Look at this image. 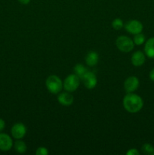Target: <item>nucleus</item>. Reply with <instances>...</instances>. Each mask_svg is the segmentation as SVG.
<instances>
[{
  "label": "nucleus",
  "mask_w": 154,
  "mask_h": 155,
  "mask_svg": "<svg viewBox=\"0 0 154 155\" xmlns=\"http://www.w3.org/2000/svg\"><path fill=\"white\" fill-rule=\"evenodd\" d=\"M18 2L22 5H27L30 2V0H18Z\"/></svg>",
  "instance_id": "obj_23"
},
{
  "label": "nucleus",
  "mask_w": 154,
  "mask_h": 155,
  "mask_svg": "<svg viewBox=\"0 0 154 155\" xmlns=\"http://www.w3.org/2000/svg\"><path fill=\"white\" fill-rule=\"evenodd\" d=\"M112 27L114 30H120L121 29L124 27L123 21L120 18H116L112 21Z\"/></svg>",
  "instance_id": "obj_18"
},
{
  "label": "nucleus",
  "mask_w": 154,
  "mask_h": 155,
  "mask_svg": "<svg viewBox=\"0 0 154 155\" xmlns=\"http://www.w3.org/2000/svg\"><path fill=\"white\" fill-rule=\"evenodd\" d=\"M81 79L75 75V74H69L65 78L64 81L63 82V89L69 92H73L76 90L80 85Z\"/></svg>",
  "instance_id": "obj_4"
},
{
  "label": "nucleus",
  "mask_w": 154,
  "mask_h": 155,
  "mask_svg": "<svg viewBox=\"0 0 154 155\" xmlns=\"http://www.w3.org/2000/svg\"><path fill=\"white\" fill-rule=\"evenodd\" d=\"M149 79H150L152 81L154 82V68H152V69L150 71V72H149Z\"/></svg>",
  "instance_id": "obj_22"
},
{
  "label": "nucleus",
  "mask_w": 154,
  "mask_h": 155,
  "mask_svg": "<svg viewBox=\"0 0 154 155\" xmlns=\"http://www.w3.org/2000/svg\"><path fill=\"white\" fill-rule=\"evenodd\" d=\"M13 145V141L8 135L5 133H0V150L1 151H9Z\"/></svg>",
  "instance_id": "obj_9"
},
{
  "label": "nucleus",
  "mask_w": 154,
  "mask_h": 155,
  "mask_svg": "<svg viewBox=\"0 0 154 155\" xmlns=\"http://www.w3.org/2000/svg\"><path fill=\"white\" fill-rule=\"evenodd\" d=\"M73 71L74 74L78 76L80 79H82V77L88 71L87 70V68L84 65L82 64H75L73 68Z\"/></svg>",
  "instance_id": "obj_15"
},
{
  "label": "nucleus",
  "mask_w": 154,
  "mask_h": 155,
  "mask_svg": "<svg viewBox=\"0 0 154 155\" xmlns=\"http://www.w3.org/2000/svg\"><path fill=\"white\" fill-rule=\"evenodd\" d=\"M144 53L149 58H154V37L149 38L146 41L144 45Z\"/></svg>",
  "instance_id": "obj_13"
},
{
  "label": "nucleus",
  "mask_w": 154,
  "mask_h": 155,
  "mask_svg": "<svg viewBox=\"0 0 154 155\" xmlns=\"http://www.w3.org/2000/svg\"><path fill=\"white\" fill-rule=\"evenodd\" d=\"M146 61V56L143 52L141 51H137L133 53L131 55V61L132 64L135 67H140L145 63Z\"/></svg>",
  "instance_id": "obj_11"
},
{
  "label": "nucleus",
  "mask_w": 154,
  "mask_h": 155,
  "mask_svg": "<svg viewBox=\"0 0 154 155\" xmlns=\"http://www.w3.org/2000/svg\"><path fill=\"white\" fill-rule=\"evenodd\" d=\"M141 151L146 155H154V146L149 143H145L142 146Z\"/></svg>",
  "instance_id": "obj_17"
},
{
  "label": "nucleus",
  "mask_w": 154,
  "mask_h": 155,
  "mask_svg": "<svg viewBox=\"0 0 154 155\" xmlns=\"http://www.w3.org/2000/svg\"><path fill=\"white\" fill-rule=\"evenodd\" d=\"M116 45L118 49L122 52L128 53L132 51L134 47L133 39L126 36H119L116 39Z\"/></svg>",
  "instance_id": "obj_3"
},
{
  "label": "nucleus",
  "mask_w": 154,
  "mask_h": 155,
  "mask_svg": "<svg viewBox=\"0 0 154 155\" xmlns=\"http://www.w3.org/2000/svg\"><path fill=\"white\" fill-rule=\"evenodd\" d=\"M14 150L19 154H24L27 150V146L26 143L21 139H18V141L14 142Z\"/></svg>",
  "instance_id": "obj_14"
},
{
  "label": "nucleus",
  "mask_w": 154,
  "mask_h": 155,
  "mask_svg": "<svg viewBox=\"0 0 154 155\" xmlns=\"http://www.w3.org/2000/svg\"><path fill=\"white\" fill-rule=\"evenodd\" d=\"M124 27L128 33L133 35L142 33L143 28L142 23L137 20H131L128 21L125 25H124Z\"/></svg>",
  "instance_id": "obj_5"
},
{
  "label": "nucleus",
  "mask_w": 154,
  "mask_h": 155,
  "mask_svg": "<svg viewBox=\"0 0 154 155\" xmlns=\"http://www.w3.org/2000/svg\"><path fill=\"white\" fill-rule=\"evenodd\" d=\"M45 86L48 92L54 95H57L63 88V82L56 75H50L45 81Z\"/></svg>",
  "instance_id": "obj_2"
},
{
  "label": "nucleus",
  "mask_w": 154,
  "mask_h": 155,
  "mask_svg": "<svg viewBox=\"0 0 154 155\" xmlns=\"http://www.w3.org/2000/svg\"><path fill=\"white\" fill-rule=\"evenodd\" d=\"M127 155H139L140 152L136 148H131L126 152Z\"/></svg>",
  "instance_id": "obj_20"
},
{
  "label": "nucleus",
  "mask_w": 154,
  "mask_h": 155,
  "mask_svg": "<svg viewBox=\"0 0 154 155\" xmlns=\"http://www.w3.org/2000/svg\"><path fill=\"white\" fill-rule=\"evenodd\" d=\"M99 61V54L96 51H89L85 56V63L89 67H95Z\"/></svg>",
  "instance_id": "obj_12"
},
{
  "label": "nucleus",
  "mask_w": 154,
  "mask_h": 155,
  "mask_svg": "<svg viewBox=\"0 0 154 155\" xmlns=\"http://www.w3.org/2000/svg\"><path fill=\"white\" fill-rule=\"evenodd\" d=\"M11 133L15 139H21L27 134V127L22 123H17L11 127Z\"/></svg>",
  "instance_id": "obj_7"
},
{
  "label": "nucleus",
  "mask_w": 154,
  "mask_h": 155,
  "mask_svg": "<svg viewBox=\"0 0 154 155\" xmlns=\"http://www.w3.org/2000/svg\"><path fill=\"white\" fill-rule=\"evenodd\" d=\"M134 38H133V42H134V45H141L146 41V37L142 33H137V34L134 35Z\"/></svg>",
  "instance_id": "obj_16"
},
{
  "label": "nucleus",
  "mask_w": 154,
  "mask_h": 155,
  "mask_svg": "<svg viewBox=\"0 0 154 155\" xmlns=\"http://www.w3.org/2000/svg\"><path fill=\"white\" fill-rule=\"evenodd\" d=\"M123 107L128 113L135 114L140 111L143 106V101L140 96L133 92L127 93L122 100Z\"/></svg>",
  "instance_id": "obj_1"
},
{
  "label": "nucleus",
  "mask_w": 154,
  "mask_h": 155,
  "mask_svg": "<svg viewBox=\"0 0 154 155\" xmlns=\"http://www.w3.org/2000/svg\"><path fill=\"white\" fill-rule=\"evenodd\" d=\"M139 85H140V81L138 78L134 76L128 77L124 82V89L127 93H131L134 92L138 89Z\"/></svg>",
  "instance_id": "obj_6"
},
{
  "label": "nucleus",
  "mask_w": 154,
  "mask_h": 155,
  "mask_svg": "<svg viewBox=\"0 0 154 155\" xmlns=\"http://www.w3.org/2000/svg\"><path fill=\"white\" fill-rule=\"evenodd\" d=\"M57 101L61 105L68 107V106H70L73 103L74 98L71 95L70 92H65L59 94L58 96H57Z\"/></svg>",
  "instance_id": "obj_10"
},
{
  "label": "nucleus",
  "mask_w": 154,
  "mask_h": 155,
  "mask_svg": "<svg viewBox=\"0 0 154 155\" xmlns=\"http://www.w3.org/2000/svg\"><path fill=\"white\" fill-rule=\"evenodd\" d=\"M5 127V121L2 119L0 118V132L4 130Z\"/></svg>",
  "instance_id": "obj_21"
},
{
  "label": "nucleus",
  "mask_w": 154,
  "mask_h": 155,
  "mask_svg": "<svg viewBox=\"0 0 154 155\" xmlns=\"http://www.w3.org/2000/svg\"><path fill=\"white\" fill-rule=\"evenodd\" d=\"M82 81L84 83L85 86L88 89H93L96 87L98 84V79L96 75L93 72L88 71L81 79Z\"/></svg>",
  "instance_id": "obj_8"
},
{
  "label": "nucleus",
  "mask_w": 154,
  "mask_h": 155,
  "mask_svg": "<svg viewBox=\"0 0 154 155\" xmlns=\"http://www.w3.org/2000/svg\"><path fill=\"white\" fill-rule=\"evenodd\" d=\"M48 150L45 147H39L36 151V155H48Z\"/></svg>",
  "instance_id": "obj_19"
}]
</instances>
